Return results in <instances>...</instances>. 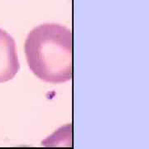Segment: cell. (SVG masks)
Listing matches in <instances>:
<instances>
[{
    "label": "cell",
    "instance_id": "1",
    "mask_svg": "<svg viewBox=\"0 0 149 149\" xmlns=\"http://www.w3.org/2000/svg\"><path fill=\"white\" fill-rule=\"evenodd\" d=\"M27 64L43 81L65 83L72 78V34L67 27L46 23L29 32L25 42Z\"/></svg>",
    "mask_w": 149,
    "mask_h": 149
},
{
    "label": "cell",
    "instance_id": "2",
    "mask_svg": "<svg viewBox=\"0 0 149 149\" xmlns=\"http://www.w3.org/2000/svg\"><path fill=\"white\" fill-rule=\"evenodd\" d=\"M19 68L15 41L8 33L0 29V82L13 79Z\"/></svg>",
    "mask_w": 149,
    "mask_h": 149
}]
</instances>
